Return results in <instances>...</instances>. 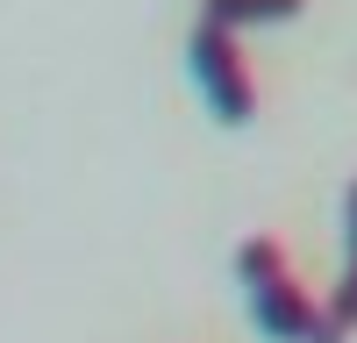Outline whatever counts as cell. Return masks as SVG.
I'll list each match as a JSON object with an SVG mask.
<instances>
[{
  "label": "cell",
  "instance_id": "cell-2",
  "mask_svg": "<svg viewBox=\"0 0 357 343\" xmlns=\"http://www.w3.org/2000/svg\"><path fill=\"white\" fill-rule=\"evenodd\" d=\"M186 57H193V79H200L207 107H215L229 129H243L250 107H257V79H250V65H243V43H236L229 29H215V22H200Z\"/></svg>",
  "mask_w": 357,
  "mask_h": 343
},
{
  "label": "cell",
  "instance_id": "cell-4",
  "mask_svg": "<svg viewBox=\"0 0 357 343\" xmlns=\"http://www.w3.org/2000/svg\"><path fill=\"white\" fill-rule=\"evenodd\" d=\"M301 8H307V0H207V22L236 36L243 22H293Z\"/></svg>",
  "mask_w": 357,
  "mask_h": 343
},
{
  "label": "cell",
  "instance_id": "cell-1",
  "mask_svg": "<svg viewBox=\"0 0 357 343\" xmlns=\"http://www.w3.org/2000/svg\"><path fill=\"white\" fill-rule=\"evenodd\" d=\"M236 279H243L250 322H257L264 336H279V343H343L336 322H329V307L293 279L286 250H279L272 236H250L243 250H236Z\"/></svg>",
  "mask_w": 357,
  "mask_h": 343
},
{
  "label": "cell",
  "instance_id": "cell-3",
  "mask_svg": "<svg viewBox=\"0 0 357 343\" xmlns=\"http://www.w3.org/2000/svg\"><path fill=\"white\" fill-rule=\"evenodd\" d=\"M329 322H336V336L357 329V179H350V200H343V286L329 300Z\"/></svg>",
  "mask_w": 357,
  "mask_h": 343
}]
</instances>
